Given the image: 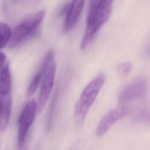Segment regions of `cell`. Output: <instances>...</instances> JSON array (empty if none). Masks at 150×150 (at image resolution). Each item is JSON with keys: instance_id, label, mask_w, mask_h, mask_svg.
I'll return each instance as SVG.
<instances>
[{"instance_id": "obj_1", "label": "cell", "mask_w": 150, "mask_h": 150, "mask_svg": "<svg viewBox=\"0 0 150 150\" xmlns=\"http://www.w3.org/2000/svg\"><path fill=\"white\" fill-rule=\"evenodd\" d=\"M104 81V76L98 74L83 90L74 109V121L79 126L83 124L88 111L95 101Z\"/></svg>"}, {"instance_id": "obj_2", "label": "cell", "mask_w": 150, "mask_h": 150, "mask_svg": "<svg viewBox=\"0 0 150 150\" xmlns=\"http://www.w3.org/2000/svg\"><path fill=\"white\" fill-rule=\"evenodd\" d=\"M56 63L53 50H49L45 55L41 67V84L36 103L37 112L40 113L50 95L56 73Z\"/></svg>"}, {"instance_id": "obj_3", "label": "cell", "mask_w": 150, "mask_h": 150, "mask_svg": "<svg viewBox=\"0 0 150 150\" xmlns=\"http://www.w3.org/2000/svg\"><path fill=\"white\" fill-rule=\"evenodd\" d=\"M45 16V11H40L28 17L18 25L11 33L9 46L14 48L34 35Z\"/></svg>"}, {"instance_id": "obj_4", "label": "cell", "mask_w": 150, "mask_h": 150, "mask_svg": "<svg viewBox=\"0 0 150 150\" xmlns=\"http://www.w3.org/2000/svg\"><path fill=\"white\" fill-rule=\"evenodd\" d=\"M114 0H104L102 6L94 18L87 23L86 32L82 39L80 47L82 50L86 49L92 42L100 27L108 19Z\"/></svg>"}, {"instance_id": "obj_5", "label": "cell", "mask_w": 150, "mask_h": 150, "mask_svg": "<svg viewBox=\"0 0 150 150\" xmlns=\"http://www.w3.org/2000/svg\"><path fill=\"white\" fill-rule=\"evenodd\" d=\"M36 113V103L34 100H30L27 103L20 114L18 132V144L20 148L25 142L29 129L34 121Z\"/></svg>"}, {"instance_id": "obj_6", "label": "cell", "mask_w": 150, "mask_h": 150, "mask_svg": "<svg viewBox=\"0 0 150 150\" xmlns=\"http://www.w3.org/2000/svg\"><path fill=\"white\" fill-rule=\"evenodd\" d=\"M129 111L126 105L121 104L110 110L100 121L96 130V135L98 137L104 135L115 123L127 115Z\"/></svg>"}, {"instance_id": "obj_7", "label": "cell", "mask_w": 150, "mask_h": 150, "mask_svg": "<svg viewBox=\"0 0 150 150\" xmlns=\"http://www.w3.org/2000/svg\"><path fill=\"white\" fill-rule=\"evenodd\" d=\"M146 92V84L142 79H138L127 86L120 94L119 104H126L140 99L144 96Z\"/></svg>"}, {"instance_id": "obj_8", "label": "cell", "mask_w": 150, "mask_h": 150, "mask_svg": "<svg viewBox=\"0 0 150 150\" xmlns=\"http://www.w3.org/2000/svg\"><path fill=\"white\" fill-rule=\"evenodd\" d=\"M85 0H72L67 10L64 30L68 32L74 26L82 11Z\"/></svg>"}, {"instance_id": "obj_9", "label": "cell", "mask_w": 150, "mask_h": 150, "mask_svg": "<svg viewBox=\"0 0 150 150\" xmlns=\"http://www.w3.org/2000/svg\"><path fill=\"white\" fill-rule=\"evenodd\" d=\"M12 109V99L10 94H0V131L6 129L8 125Z\"/></svg>"}, {"instance_id": "obj_10", "label": "cell", "mask_w": 150, "mask_h": 150, "mask_svg": "<svg viewBox=\"0 0 150 150\" xmlns=\"http://www.w3.org/2000/svg\"><path fill=\"white\" fill-rule=\"evenodd\" d=\"M11 88V76L9 65L4 67L0 72V94H9Z\"/></svg>"}, {"instance_id": "obj_11", "label": "cell", "mask_w": 150, "mask_h": 150, "mask_svg": "<svg viewBox=\"0 0 150 150\" xmlns=\"http://www.w3.org/2000/svg\"><path fill=\"white\" fill-rule=\"evenodd\" d=\"M104 0H90L87 13V18H86V22L89 23L92 19L94 18L97 13L98 12V10L102 6Z\"/></svg>"}, {"instance_id": "obj_12", "label": "cell", "mask_w": 150, "mask_h": 150, "mask_svg": "<svg viewBox=\"0 0 150 150\" xmlns=\"http://www.w3.org/2000/svg\"><path fill=\"white\" fill-rule=\"evenodd\" d=\"M11 33L9 26L6 23L0 22V49L9 43Z\"/></svg>"}, {"instance_id": "obj_13", "label": "cell", "mask_w": 150, "mask_h": 150, "mask_svg": "<svg viewBox=\"0 0 150 150\" xmlns=\"http://www.w3.org/2000/svg\"><path fill=\"white\" fill-rule=\"evenodd\" d=\"M42 78V74L40 71H39L38 74H36L32 80H31L30 84L28 86V87L26 90V96L28 97H30L32 96L35 91H36L39 84L40 83Z\"/></svg>"}, {"instance_id": "obj_14", "label": "cell", "mask_w": 150, "mask_h": 150, "mask_svg": "<svg viewBox=\"0 0 150 150\" xmlns=\"http://www.w3.org/2000/svg\"><path fill=\"white\" fill-rule=\"evenodd\" d=\"M131 69L132 64L130 62H125L119 66L118 71L121 76L125 77L129 73Z\"/></svg>"}, {"instance_id": "obj_15", "label": "cell", "mask_w": 150, "mask_h": 150, "mask_svg": "<svg viewBox=\"0 0 150 150\" xmlns=\"http://www.w3.org/2000/svg\"><path fill=\"white\" fill-rule=\"evenodd\" d=\"M5 60H6L5 55L3 53L0 52V68L3 66Z\"/></svg>"}, {"instance_id": "obj_16", "label": "cell", "mask_w": 150, "mask_h": 150, "mask_svg": "<svg viewBox=\"0 0 150 150\" xmlns=\"http://www.w3.org/2000/svg\"><path fill=\"white\" fill-rule=\"evenodd\" d=\"M22 147H21V148H22ZM21 150H26V149H25V148H23H23H22V149H21Z\"/></svg>"}]
</instances>
